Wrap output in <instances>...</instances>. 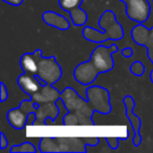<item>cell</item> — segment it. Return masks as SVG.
<instances>
[{
    "label": "cell",
    "instance_id": "cell-3",
    "mask_svg": "<svg viewBox=\"0 0 153 153\" xmlns=\"http://www.w3.org/2000/svg\"><path fill=\"white\" fill-rule=\"evenodd\" d=\"M98 24L104 33H101L97 30L96 28H92L90 26H85L83 28V38L85 40L92 43H103L107 40L119 41L123 39L124 37V30L123 26L120 22H117V16L110 10H107L101 15Z\"/></svg>",
    "mask_w": 153,
    "mask_h": 153
},
{
    "label": "cell",
    "instance_id": "cell-19",
    "mask_svg": "<svg viewBox=\"0 0 153 153\" xmlns=\"http://www.w3.org/2000/svg\"><path fill=\"white\" fill-rule=\"evenodd\" d=\"M105 140L107 142V145L109 146V148L112 149V150H115V149L119 148V142L121 140V137H117V136H106Z\"/></svg>",
    "mask_w": 153,
    "mask_h": 153
},
{
    "label": "cell",
    "instance_id": "cell-22",
    "mask_svg": "<svg viewBox=\"0 0 153 153\" xmlns=\"http://www.w3.org/2000/svg\"><path fill=\"white\" fill-rule=\"evenodd\" d=\"M122 55H123L125 58L132 57V55H133V49H132V47H126V48H123L122 49Z\"/></svg>",
    "mask_w": 153,
    "mask_h": 153
},
{
    "label": "cell",
    "instance_id": "cell-11",
    "mask_svg": "<svg viewBox=\"0 0 153 153\" xmlns=\"http://www.w3.org/2000/svg\"><path fill=\"white\" fill-rule=\"evenodd\" d=\"M123 103L126 109V117L129 120L134 135L132 138V142H133L134 147H140V145L142 144V135L140 133V127H142V120L138 115H136L133 112L134 108H135V101L131 96H125L123 98Z\"/></svg>",
    "mask_w": 153,
    "mask_h": 153
},
{
    "label": "cell",
    "instance_id": "cell-14",
    "mask_svg": "<svg viewBox=\"0 0 153 153\" xmlns=\"http://www.w3.org/2000/svg\"><path fill=\"white\" fill-rule=\"evenodd\" d=\"M60 111H61V108L57 105V102H49L44 103V104H40L36 111L37 121L35 123V125L45 126V121H46L47 117H51V119H53L55 121L59 117Z\"/></svg>",
    "mask_w": 153,
    "mask_h": 153
},
{
    "label": "cell",
    "instance_id": "cell-8",
    "mask_svg": "<svg viewBox=\"0 0 153 153\" xmlns=\"http://www.w3.org/2000/svg\"><path fill=\"white\" fill-rule=\"evenodd\" d=\"M126 5V15L136 23H145L151 14L148 0H120Z\"/></svg>",
    "mask_w": 153,
    "mask_h": 153
},
{
    "label": "cell",
    "instance_id": "cell-1",
    "mask_svg": "<svg viewBox=\"0 0 153 153\" xmlns=\"http://www.w3.org/2000/svg\"><path fill=\"white\" fill-rule=\"evenodd\" d=\"M119 51L115 44L107 46L100 44L92 51L89 60L80 63L74 70V78L81 85L88 86L97 80L100 74L109 72L114 67L113 55Z\"/></svg>",
    "mask_w": 153,
    "mask_h": 153
},
{
    "label": "cell",
    "instance_id": "cell-6",
    "mask_svg": "<svg viewBox=\"0 0 153 153\" xmlns=\"http://www.w3.org/2000/svg\"><path fill=\"white\" fill-rule=\"evenodd\" d=\"M39 104L34 103L32 100H22L18 108H12L7 111V120L9 124L16 130H22L26 127L28 115L36 112Z\"/></svg>",
    "mask_w": 153,
    "mask_h": 153
},
{
    "label": "cell",
    "instance_id": "cell-17",
    "mask_svg": "<svg viewBox=\"0 0 153 153\" xmlns=\"http://www.w3.org/2000/svg\"><path fill=\"white\" fill-rule=\"evenodd\" d=\"M37 149L32 143L30 142H24L20 145H15L10 149V152L11 153H18V152H26V153H35L37 152Z\"/></svg>",
    "mask_w": 153,
    "mask_h": 153
},
{
    "label": "cell",
    "instance_id": "cell-21",
    "mask_svg": "<svg viewBox=\"0 0 153 153\" xmlns=\"http://www.w3.org/2000/svg\"><path fill=\"white\" fill-rule=\"evenodd\" d=\"M9 146V140H7V136L3 132L0 133V150H3Z\"/></svg>",
    "mask_w": 153,
    "mask_h": 153
},
{
    "label": "cell",
    "instance_id": "cell-16",
    "mask_svg": "<svg viewBox=\"0 0 153 153\" xmlns=\"http://www.w3.org/2000/svg\"><path fill=\"white\" fill-rule=\"evenodd\" d=\"M40 51L41 49H36L34 53H25L21 56L19 64L23 72L36 76L37 68H38V56Z\"/></svg>",
    "mask_w": 153,
    "mask_h": 153
},
{
    "label": "cell",
    "instance_id": "cell-18",
    "mask_svg": "<svg viewBox=\"0 0 153 153\" xmlns=\"http://www.w3.org/2000/svg\"><path fill=\"white\" fill-rule=\"evenodd\" d=\"M146 71V67L140 61H135L130 65V72L136 76H142Z\"/></svg>",
    "mask_w": 153,
    "mask_h": 153
},
{
    "label": "cell",
    "instance_id": "cell-15",
    "mask_svg": "<svg viewBox=\"0 0 153 153\" xmlns=\"http://www.w3.org/2000/svg\"><path fill=\"white\" fill-rule=\"evenodd\" d=\"M42 19L47 25L53 26L59 30H68L70 28V22L67 18L53 11L44 12L42 15Z\"/></svg>",
    "mask_w": 153,
    "mask_h": 153
},
{
    "label": "cell",
    "instance_id": "cell-2",
    "mask_svg": "<svg viewBox=\"0 0 153 153\" xmlns=\"http://www.w3.org/2000/svg\"><path fill=\"white\" fill-rule=\"evenodd\" d=\"M68 112L63 117L64 126H94L92 121L96 112L87 99H83L74 88L66 87L61 91V97Z\"/></svg>",
    "mask_w": 153,
    "mask_h": 153
},
{
    "label": "cell",
    "instance_id": "cell-24",
    "mask_svg": "<svg viewBox=\"0 0 153 153\" xmlns=\"http://www.w3.org/2000/svg\"><path fill=\"white\" fill-rule=\"evenodd\" d=\"M37 121V117H36V112H32L30 115H28V119H27V123H26V126H30V125H35Z\"/></svg>",
    "mask_w": 153,
    "mask_h": 153
},
{
    "label": "cell",
    "instance_id": "cell-5",
    "mask_svg": "<svg viewBox=\"0 0 153 153\" xmlns=\"http://www.w3.org/2000/svg\"><path fill=\"white\" fill-rule=\"evenodd\" d=\"M37 76L44 84H56L63 76V70L55 56L43 57V51H40L38 56Z\"/></svg>",
    "mask_w": 153,
    "mask_h": 153
},
{
    "label": "cell",
    "instance_id": "cell-13",
    "mask_svg": "<svg viewBox=\"0 0 153 153\" xmlns=\"http://www.w3.org/2000/svg\"><path fill=\"white\" fill-rule=\"evenodd\" d=\"M61 97V92L51 84H44L39 91L30 96V99L37 104H44L49 102H57Z\"/></svg>",
    "mask_w": 153,
    "mask_h": 153
},
{
    "label": "cell",
    "instance_id": "cell-20",
    "mask_svg": "<svg viewBox=\"0 0 153 153\" xmlns=\"http://www.w3.org/2000/svg\"><path fill=\"white\" fill-rule=\"evenodd\" d=\"M7 98H9V90H7L5 84L3 82H1L0 83V101L5 102Z\"/></svg>",
    "mask_w": 153,
    "mask_h": 153
},
{
    "label": "cell",
    "instance_id": "cell-23",
    "mask_svg": "<svg viewBox=\"0 0 153 153\" xmlns=\"http://www.w3.org/2000/svg\"><path fill=\"white\" fill-rule=\"evenodd\" d=\"M2 1L13 7H19L23 3V0H2Z\"/></svg>",
    "mask_w": 153,
    "mask_h": 153
},
{
    "label": "cell",
    "instance_id": "cell-12",
    "mask_svg": "<svg viewBox=\"0 0 153 153\" xmlns=\"http://www.w3.org/2000/svg\"><path fill=\"white\" fill-rule=\"evenodd\" d=\"M17 83L19 87L23 92H25L28 96L36 94L37 91L41 89L44 83L39 79L37 76L27 74V72H22L17 79Z\"/></svg>",
    "mask_w": 153,
    "mask_h": 153
},
{
    "label": "cell",
    "instance_id": "cell-7",
    "mask_svg": "<svg viewBox=\"0 0 153 153\" xmlns=\"http://www.w3.org/2000/svg\"><path fill=\"white\" fill-rule=\"evenodd\" d=\"M87 100L94 109V111L101 114H109L112 110L110 92L102 86H89L86 89Z\"/></svg>",
    "mask_w": 153,
    "mask_h": 153
},
{
    "label": "cell",
    "instance_id": "cell-4",
    "mask_svg": "<svg viewBox=\"0 0 153 153\" xmlns=\"http://www.w3.org/2000/svg\"><path fill=\"white\" fill-rule=\"evenodd\" d=\"M40 152H87L86 137L44 136L39 144Z\"/></svg>",
    "mask_w": 153,
    "mask_h": 153
},
{
    "label": "cell",
    "instance_id": "cell-10",
    "mask_svg": "<svg viewBox=\"0 0 153 153\" xmlns=\"http://www.w3.org/2000/svg\"><path fill=\"white\" fill-rule=\"evenodd\" d=\"M83 0H59V5L64 12L69 14L70 21L74 26H84L88 21V16L81 9Z\"/></svg>",
    "mask_w": 153,
    "mask_h": 153
},
{
    "label": "cell",
    "instance_id": "cell-9",
    "mask_svg": "<svg viewBox=\"0 0 153 153\" xmlns=\"http://www.w3.org/2000/svg\"><path fill=\"white\" fill-rule=\"evenodd\" d=\"M131 38L138 45L146 47L148 51V58L153 63V27L149 30L144 25V23H138L132 28ZM150 79L153 83V71L150 74Z\"/></svg>",
    "mask_w": 153,
    "mask_h": 153
}]
</instances>
